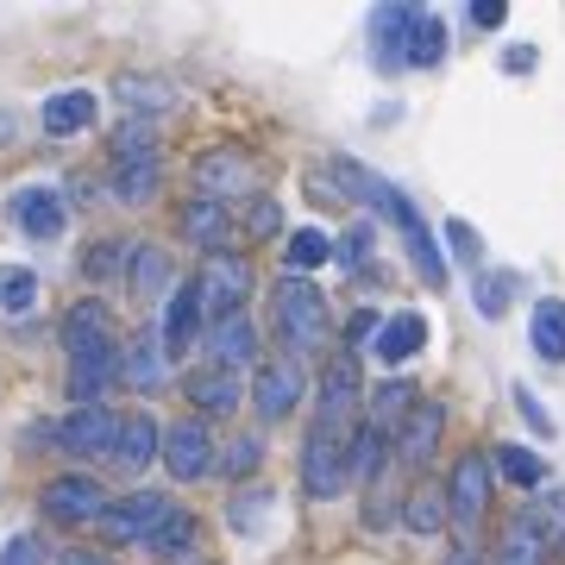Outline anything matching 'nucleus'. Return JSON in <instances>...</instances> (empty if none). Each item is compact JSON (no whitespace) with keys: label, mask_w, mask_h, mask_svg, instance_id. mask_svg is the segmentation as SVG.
<instances>
[{"label":"nucleus","mask_w":565,"mask_h":565,"mask_svg":"<svg viewBox=\"0 0 565 565\" xmlns=\"http://www.w3.org/2000/svg\"><path fill=\"white\" fill-rule=\"evenodd\" d=\"M195 289H202L207 327L226 321V315H245V296H252V264H245V258H226V252H214V258L195 270Z\"/></svg>","instance_id":"obj_4"},{"label":"nucleus","mask_w":565,"mask_h":565,"mask_svg":"<svg viewBox=\"0 0 565 565\" xmlns=\"http://www.w3.org/2000/svg\"><path fill=\"white\" fill-rule=\"evenodd\" d=\"M163 465L182 484H202L207 471H214V434H207V422L182 415L177 427H163Z\"/></svg>","instance_id":"obj_8"},{"label":"nucleus","mask_w":565,"mask_h":565,"mask_svg":"<svg viewBox=\"0 0 565 565\" xmlns=\"http://www.w3.org/2000/svg\"><path fill=\"white\" fill-rule=\"evenodd\" d=\"M207 352H214V364H221V371H239V364L258 352V333H252V321H245V315H226V321L207 327Z\"/></svg>","instance_id":"obj_18"},{"label":"nucleus","mask_w":565,"mask_h":565,"mask_svg":"<svg viewBox=\"0 0 565 565\" xmlns=\"http://www.w3.org/2000/svg\"><path fill=\"white\" fill-rule=\"evenodd\" d=\"M509 296H515V277H509V270H497V277H490V270H478V308H484L490 321H497V315H509Z\"/></svg>","instance_id":"obj_35"},{"label":"nucleus","mask_w":565,"mask_h":565,"mask_svg":"<svg viewBox=\"0 0 565 565\" xmlns=\"http://www.w3.org/2000/svg\"><path fill=\"white\" fill-rule=\"evenodd\" d=\"M446 239L459 245V258H465V264H478V258H484V239H478V233H471L465 221H446Z\"/></svg>","instance_id":"obj_42"},{"label":"nucleus","mask_w":565,"mask_h":565,"mask_svg":"<svg viewBox=\"0 0 565 565\" xmlns=\"http://www.w3.org/2000/svg\"><path fill=\"white\" fill-rule=\"evenodd\" d=\"M0 565H44V546L32 541V534H13L7 553H0Z\"/></svg>","instance_id":"obj_41"},{"label":"nucleus","mask_w":565,"mask_h":565,"mask_svg":"<svg viewBox=\"0 0 565 565\" xmlns=\"http://www.w3.org/2000/svg\"><path fill=\"white\" fill-rule=\"evenodd\" d=\"M264 509H270V497H264V490H245V497H233V527H239V534H258Z\"/></svg>","instance_id":"obj_38"},{"label":"nucleus","mask_w":565,"mask_h":565,"mask_svg":"<svg viewBox=\"0 0 565 565\" xmlns=\"http://www.w3.org/2000/svg\"><path fill=\"white\" fill-rule=\"evenodd\" d=\"M270 321H277V333L289 340V352H315V345L327 340L321 289H315L308 277H282L277 289H270Z\"/></svg>","instance_id":"obj_2"},{"label":"nucleus","mask_w":565,"mask_h":565,"mask_svg":"<svg viewBox=\"0 0 565 565\" xmlns=\"http://www.w3.org/2000/svg\"><path fill=\"white\" fill-rule=\"evenodd\" d=\"M403 239H408V258H415L422 282H434V289H440V282H446V264H440V245H434V233L422 226V214H408V221H403Z\"/></svg>","instance_id":"obj_27"},{"label":"nucleus","mask_w":565,"mask_h":565,"mask_svg":"<svg viewBox=\"0 0 565 565\" xmlns=\"http://www.w3.org/2000/svg\"><path fill=\"white\" fill-rule=\"evenodd\" d=\"M509 20V0H471V25H503Z\"/></svg>","instance_id":"obj_45"},{"label":"nucleus","mask_w":565,"mask_h":565,"mask_svg":"<svg viewBox=\"0 0 565 565\" xmlns=\"http://www.w3.org/2000/svg\"><path fill=\"white\" fill-rule=\"evenodd\" d=\"M484 503H490V452H465L452 465V484H446V515L459 527V541H471V527L484 522Z\"/></svg>","instance_id":"obj_6"},{"label":"nucleus","mask_w":565,"mask_h":565,"mask_svg":"<svg viewBox=\"0 0 565 565\" xmlns=\"http://www.w3.org/2000/svg\"><path fill=\"white\" fill-rule=\"evenodd\" d=\"M503 70H509V76H527V70H534V44H509Z\"/></svg>","instance_id":"obj_47"},{"label":"nucleus","mask_w":565,"mask_h":565,"mask_svg":"<svg viewBox=\"0 0 565 565\" xmlns=\"http://www.w3.org/2000/svg\"><path fill=\"white\" fill-rule=\"evenodd\" d=\"M515 408L527 415V427H534V434H553V415L541 408V396H534L527 384H515Z\"/></svg>","instance_id":"obj_40"},{"label":"nucleus","mask_w":565,"mask_h":565,"mask_svg":"<svg viewBox=\"0 0 565 565\" xmlns=\"http://www.w3.org/2000/svg\"><path fill=\"white\" fill-rule=\"evenodd\" d=\"M264 233H277V202L270 195H258L252 214H245V239H264Z\"/></svg>","instance_id":"obj_39"},{"label":"nucleus","mask_w":565,"mask_h":565,"mask_svg":"<svg viewBox=\"0 0 565 565\" xmlns=\"http://www.w3.org/2000/svg\"><path fill=\"white\" fill-rule=\"evenodd\" d=\"M527 340H534V352L553 364H565V302H534V321H527Z\"/></svg>","instance_id":"obj_24"},{"label":"nucleus","mask_w":565,"mask_h":565,"mask_svg":"<svg viewBox=\"0 0 565 565\" xmlns=\"http://www.w3.org/2000/svg\"><path fill=\"white\" fill-rule=\"evenodd\" d=\"M440 422H446V408H434V403H422L415 415H408V427H403V459L408 465H422L427 452H434V434H440Z\"/></svg>","instance_id":"obj_28"},{"label":"nucleus","mask_w":565,"mask_h":565,"mask_svg":"<svg viewBox=\"0 0 565 565\" xmlns=\"http://www.w3.org/2000/svg\"><path fill=\"white\" fill-rule=\"evenodd\" d=\"M120 264V245H88V277H107Z\"/></svg>","instance_id":"obj_46"},{"label":"nucleus","mask_w":565,"mask_h":565,"mask_svg":"<svg viewBox=\"0 0 565 565\" xmlns=\"http://www.w3.org/2000/svg\"><path fill=\"white\" fill-rule=\"evenodd\" d=\"M546 559V541H541V522L534 515H515L503 534V546H497V565H541Z\"/></svg>","instance_id":"obj_26"},{"label":"nucleus","mask_w":565,"mask_h":565,"mask_svg":"<svg viewBox=\"0 0 565 565\" xmlns=\"http://www.w3.org/2000/svg\"><path fill=\"white\" fill-rule=\"evenodd\" d=\"M364 252H371V226H352L340 239V264H352V270H364Z\"/></svg>","instance_id":"obj_43"},{"label":"nucleus","mask_w":565,"mask_h":565,"mask_svg":"<svg viewBox=\"0 0 565 565\" xmlns=\"http://www.w3.org/2000/svg\"><path fill=\"white\" fill-rule=\"evenodd\" d=\"M327 252H333V239H327L321 226H296L289 245H282V270H289V277H308V270L327 264Z\"/></svg>","instance_id":"obj_25"},{"label":"nucleus","mask_w":565,"mask_h":565,"mask_svg":"<svg viewBox=\"0 0 565 565\" xmlns=\"http://www.w3.org/2000/svg\"><path fill=\"white\" fill-rule=\"evenodd\" d=\"M63 352H70V396H76L82 408H102V390L120 377V364H126L102 302L70 308V321H63Z\"/></svg>","instance_id":"obj_1"},{"label":"nucleus","mask_w":565,"mask_h":565,"mask_svg":"<svg viewBox=\"0 0 565 565\" xmlns=\"http://www.w3.org/2000/svg\"><path fill=\"white\" fill-rule=\"evenodd\" d=\"M44 509L57 522H95V515H107V490L95 478H51L44 484Z\"/></svg>","instance_id":"obj_11"},{"label":"nucleus","mask_w":565,"mask_h":565,"mask_svg":"<svg viewBox=\"0 0 565 565\" xmlns=\"http://www.w3.org/2000/svg\"><path fill=\"white\" fill-rule=\"evenodd\" d=\"M126 282H132V296L139 302H151L163 282H170V258H163L158 245H145V252H132V270H126Z\"/></svg>","instance_id":"obj_31"},{"label":"nucleus","mask_w":565,"mask_h":565,"mask_svg":"<svg viewBox=\"0 0 565 565\" xmlns=\"http://www.w3.org/2000/svg\"><path fill=\"white\" fill-rule=\"evenodd\" d=\"M490 459H497V471H503L509 484H522V490H534V484L546 478V459H541V452H527V446H515V440L497 446Z\"/></svg>","instance_id":"obj_30"},{"label":"nucleus","mask_w":565,"mask_h":565,"mask_svg":"<svg viewBox=\"0 0 565 565\" xmlns=\"http://www.w3.org/2000/svg\"><path fill=\"white\" fill-rule=\"evenodd\" d=\"M32 296H39V277H32V270H0V308H7V315H25Z\"/></svg>","instance_id":"obj_34"},{"label":"nucleus","mask_w":565,"mask_h":565,"mask_svg":"<svg viewBox=\"0 0 565 565\" xmlns=\"http://www.w3.org/2000/svg\"><path fill=\"white\" fill-rule=\"evenodd\" d=\"M440 522H446V497L440 490H415V497H408V527H415V534H434Z\"/></svg>","instance_id":"obj_36"},{"label":"nucleus","mask_w":565,"mask_h":565,"mask_svg":"<svg viewBox=\"0 0 565 565\" xmlns=\"http://www.w3.org/2000/svg\"><path fill=\"white\" fill-rule=\"evenodd\" d=\"M163 333H139V340L126 345V364H120V384L126 390H158L163 384Z\"/></svg>","instance_id":"obj_19"},{"label":"nucleus","mask_w":565,"mask_h":565,"mask_svg":"<svg viewBox=\"0 0 565 565\" xmlns=\"http://www.w3.org/2000/svg\"><path fill=\"white\" fill-rule=\"evenodd\" d=\"M120 434H126V422L114 408H76L70 422L51 427V440H57L63 452H76V459H114V452H120Z\"/></svg>","instance_id":"obj_5"},{"label":"nucleus","mask_w":565,"mask_h":565,"mask_svg":"<svg viewBox=\"0 0 565 565\" xmlns=\"http://www.w3.org/2000/svg\"><path fill=\"white\" fill-rule=\"evenodd\" d=\"M415 408H422V403H415V384H403V377H390V384L371 390V427H377V434L403 427Z\"/></svg>","instance_id":"obj_23"},{"label":"nucleus","mask_w":565,"mask_h":565,"mask_svg":"<svg viewBox=\"0 0 565 565\" xmlns=\"http://www.w3.org/2000/svg\"><path fill=\"white\" fill-rule=\"evenodd\" d=\"M145 553H158V559H182V553H195V522H189V509L170 515V522L145 541Z\"/></svg>","instance_id":"obj_32"},{"label":"nucleus","mask_w":565,"mask_h":565,"mask_svg":"<svg viewBox=\"0 0 565 565\" xmlns=\"http://www.w3.org/2000/svg\"><path fill=\"white\" fill-rule=\"evenodd\" d=\"M195 189H202L207 202L245 195V189H252V163H245V151H214V158H202L195 163Z\"/></svg>","instance_id":"obj_15"},{"label":"nucleus","mask_w":565,"mask_h":565,"mask_svg":"<svg viewBox=\"0 0 565 565\" xmlns=\"http://www.w3.org/2000/svg\"><path fill=\"white\" fill-rule=\"evenodd\" d=\"M202 289H195V277L182 282L177 296H170V321H163V352L177 359V352H189V340H195V327H202Z\"/></svg>","instance_id":"obj_17"},{"label":"nucleus","mask_w":565,"mask_h":565,"mask_svg":"<svg viewBox=\"0 0 565 565\" xmlns=\"http://www.w3.org/2000/svg\"><path fill=\"white\" fill-rule=\"evenodd\" d=\"M158 446H163L158 422H151V415H132V422H126V434H120L114 465H151V459H158Z\"/></svg>","instance_id":"obj_29"},{"label":"nucleus","mask_w":565,"mask_h":565,"mask_svg":"<svg viewBox=\"0 0 565 565\" xmlns=\"http://www.w3.org/2000/svg\"><path fill=\"white\" fill-rule=\"evenodd\" d=\"M422 345H427V321L415 315V308H403V315H390V321L377 327V359H384V364L415 359Z\"/></svg>","instance_id":"obj_20"},{"label":"nucleus","mask_w":565,"mask_h":565,"mask_svg":"<svg viewBox=\"0 0 565 565\" xmlns=\"http://www.w3.org/2000/svg\"><path fill=\"white\" fill-rule=\"evenodd\" d=\"M114 189H120L126 202H145V195L158 189V151H151V145L139 151V132H126V139H120V158H114Z\"/></svg>","instance_id":"obj_13"},{"label":"nucleus","mask_w":565,"mask_h":565,"mask_svg":"<svg viewBox=\"0 0 565 565\" xmlns=\"http://www.w3.org/2000/svg\"><path fill=\"white\" fill-rule=\"evenodd\" d=\"M95 114H102V102H95L88 88H63V95H51V102L39 107V126L51 139H70L82 126H95Z\"/></svg>","instance_id":"obj_16"},{"label":"nucleus","mask_w":565,"mask_h":565,"mask_svg":"<svg viewBox=\"0 0 565 565\" xmlns=\"http://www.w3.org/2000/svg\"><path fill=\"white\" fill-rule=\"evenodd\" d=\"M440 57H446V20H440V13H422L415 44H408V63H415V70H434Z\"/></svg>","instance_id":"obj_33"},{"label":"nucleus","mask_w":565,"mask_h":565,"mask_svg":"<svg viewBox=\"0 0 565 565\" xmlns=\"http://www.w3.org/2000/svg\"><path fill=\"white\" fill-rule=\"evenodd\" d=\"M182 233H189L195 245H207V252H226L233 214H226V202H207V195H195V202H189V214H182Z\"/></svg>","instance_id":"obj_22"},{"label":"nucleus","mask_w":565,"mask_h":565,"mask_svg":"<svg viewBox=\"0 0 565 565\" xmlns=\"http://www.w3.org/2000/svg\"><path fill=\"white\" fill-rule=\"evenodd\" d=\"M170 515H182L170 497H158V490H132V497H120V503H107L102 534L107 541H151Z\"/></svg>","instance_id":"obj_7"},{"label":"nucleus","mask_w":565,"mask_h":565,"mask_svg":"<svg viewBox=\"0 0 565 565\" xmlns=\"http://www.w3.org/2000/svg\"><path fill=\"white\" fill-rule=\"evenodd\" d=\"M120 95H126V102H170V88H163V82H139V76H126Z\"/></svg>","instance_id":"obj_44"},{"label":"nucleus","mask_w":565,"mask_h":565,"mask_svg":"<svg viewBox=\"0 0 565 565\" xmlns=\"http://www.w3.org/2000/svg\"><path fill=\"white\" fill-rule=\"evenodd\" d=\"M258 452H264V440H258V434H239V440L226 446L221 471H233V478H245V471H258Z\"/></svg>","instance_id":"obj_37"},{"label":"nucleus","mask_w":565,"mask_h":565,"mask_svg":"<svg viewBox=\"0 0 565 565\" xmlns=\"http://www.w3.org/2000/svg\"><path fill=\"white\" fill-rule=\"evenodd\" d=\"M446 565H478V546H471V541H459V546H452V559H446Z\"/></svg>","instance_id":"obj_48"},{"label":"nucleus","mask_w":565,"mask_h":565,"mask_svg":"<svg viewBox=\"0 0 565 565\" xmlns=\"http://www.w3.org/2000/svg\"><path fill=\"white\" fill-rule=\"evenodd\" d=\"M13 221H20V233H32V239H57L70 214H63V195H57V189L32 182V189H20V195H13Z\"/></svg>","instance_id":"obj_12"},{"label":"nucleus","mask_w":565,"mask_h":565,"mask_svg":"<svg viewBox=\"0 0 565 565\" xmlns=\"http://www.w3.org/2000/svg\"><path fill=\"white\" fill-rule=\"evenodd\" d=\"M302 484H308V497H340V490L352 484V446H345V427H333V422L308 427Z\"/></svg>","instance_id":"obj_3"},{"label":"nucleus","mask_w":565,"mask_h":565,"mask_svg":"<svg viewBox=\"0 0 565 565\" xmlns=\"http://www.w3.org/2000/svg\"><path fill=\"white\" fill-rule=\"evenodd\" d=\"M189 403L202 408V415H233V408H239V377L221 371V364H207V371L189 377Z\"/></svg>","instance_id":"obj_21"},{"label":"nucleus","mask_w":565,"mask_h":565,"mask_svg":"<svg viewBox=\"0 0 565 565\" xmlns=\"http://www.w3.org/2000/svg\"><path fill=\"white\" fill-rule=\"evenodd\" d=\"M352 403H359V359H352V352H340V359L327 364V377H321V408H315V422L345 427Z\"/></svg>","instance_id":"obj_14"},{"label":"nucleus","mask_w":565,"mask_h":565,"mask_svg":"<svg viewBox=\"0 0 565 565\" xmlns=\"http://www.w3.org/2000/svg\"><path fill=\"white\" fill-rule=\"evenodd\" d=\"M427 7H377L371 13V51H377V63L384 70H396V63H408V44H415V25H422Z\"/></svg>","instance_id":"obj_10"},{"label":"nucleus","mask_w":565,"mask_h":565,"mask_svg":"<svg viewBox=\"0 0 565 565\" xmlns=\"http://www.w3.org/2000/svg\"><path fill=\"white\" fill-rule=\"evenodd\" d=\"M57 565H107V559H95V553H63Z\"/></svg>","instance_id":"obj_49"},{"label":"nucleus","mask_w":565,"mask_h":565,"mask_svg":"<svg viewBox=\"0 0 565 565\" xmlns=\"http://www.w3.org/2000/svg\"><path fill=\"white\" fill-rule=\"evenodd\" d=\"M302 390H308V377H302V364H296V352H282V359H264L258 364V377H252V396H258V415H289V408L302 403Z\"/></svg>","instance_id":"obj_9"}]
</instances>
